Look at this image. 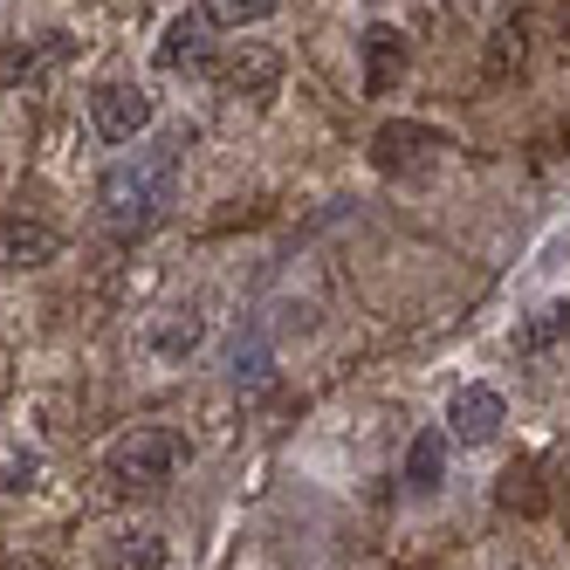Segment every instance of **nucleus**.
Instances as JSON below:
<instances>
[{"mask_svg":"<svg viewBox=\"0 0 570 570\" xmlns=\"http://www.w3.org/2000/svg\"><path fill=\"white\" fill-rule=\"evenodd\" d=\"M173 207V151H158V158H125V166H110L104 173V220L110 227H158Z\"/></svg>","mask_w":570,"mask_h":570,"instance_id":"f257e3e1","label":"nucleus"},{"mask_svg":"<svg viewBox=\"0 0 570 570\" xmlns=\"http://www.w3.org/2000/svg\"><path fill=\"white\" fill-rule=\"evenodd\" d=\"M173 468H179V433H166V426H138L110 446V481L117 488H158Z\"/></svg>","mask_w":570,"mask_h":570,"instance_id":"f03ea898","label":"nucleus"},{"mask_svg":"<svg viewBox=\"0 0 570 570\" xmlns=\"http://www.w3.org/2000/svg\"><path fill=\"white\" fill-rule=\"evenodd\" d=\"M90 125H97L110 145H131V138L151 125V97H145L138 83H104V90L90 97Z\"/></svg>","mask_w":570,"mask_h":570,"instance_id":"7ed1b4c3","label":"nucleus"},{"mask_svg":"<svg viewBox=\"0 0 570 570\" xmlns=\"http://www.w3.org/2000/svg\"><path fill=\"white\" fill-rule=\"evenodd\" d=\"M214 76H220V90H234V97H262L275 76H282V49H268V42L220 49L214 56Z\"/></svg>","mask_w":570,"mask_h":570,"instance_id":"20e7f679","label":"nucleus"},{"mask_svg":"<svg viewBox=\"0 0 570 570\" xmlns=\"http://www.w3.org/2000/svg\"><path fill=\"white\" fill-rule=\"evenodd\" d=\"M56 248H62V234L49 220H28V214L0 220V268H42Z\"/></svg>","mask_w":570,"mask_h":570,"instance_id":"39448f33","label":"nucleus"},{"mask_svg":"<svg viewBox=\"0 0 570 570\" xmlns=\"http://www.w3.org/2000/svg\"><path fill=\"white\" fill-rule=\"evenodd\" d=\"M446 426H454L461 440H495L502 433V392L488 385H461L454 405H446Z\"/></svg>","mask_w":570,"mask_h":570,"instance_id":"423d86ee","label":"nucleus"},{"mask_svg":"<svg viewBox=\"0 0 570 570\" xmlns=\"http://www.w3.org/2000/svg\"><path fill=\"white\" fill-rule=\"evenodd\" d=\"M399 76H405V35L399 28H372L364 35V90L385 97Z\"/></svg>","mask_w":570,"mask_h":570,"instance_id":"0eeeda50","label":"nucleus"},{"mask_svg":"<svg viewBox=\"0 0 570 570\" xmlns=\"http://www.w3.org/2000/svg\"><path fill=\"white\" fill-rule=\"evenodd\" d=\"M158 56H166L173 69H199V62H207V21H199V14H179V21L166 28V49H158Z\"/></svg>","mask_w":570,"mask_h":570,"instance_id":"6e6552de","label":"nucleus"},{"mask_svg":"<svg viewBox=\"0 0 570 570\" xmlns=\"http://www.w3.org/2000/svg\"><path fill=\"white\" fill-rule=\"evenodd\" d=\"M440 468H446V440H440V433H420L413 454H405V488H433Z\"/></svg>","mask_w":570,"mask_h":570,"instance_id":"1a4fd4ad","label":"nucleus"},{"mask_svg":"<svg viewBox=\"0 0 570 570\" xmlns=\"http://www.w3.org/2000/svg\"><path fill=\"white\" fill-rule=\"evenodd\" d=\"M234 385H240V392H262V385H268V337L234 344Z\"/></svg>","mask_w":570,"mask_h":570,"instance_id":"9d476101","label":"nucleus"},{"mask_svg":"<svg viewBox=\"0 0 570 570\" xmlns=\"http://www.w3.org/2000/svg\"><path fill=\"white\" fill-rule=\"evenodd\" d=\"M158 557H166V543H158L151 529H138V537H117V550H110V563H117V570H151Z\"/></svg>","mask_w":570,"mask_h":570,"instance_id":"9b49d317","label":"nucleus"},{"mask_svg":"<svg viewBox=\"0 0 570 570\" xmlns=\"http://www.w3.org/2000/svg\"><path fill=\"white\" fill-rule=\"evenodd\" d=\"M502 509H522V515H537V509H543L537 468H509V474H502Z\"/></svg>","mask_w":570,"mask_h":570,"instance_id":"f8f14e48","label":"nucleus"},{"mask_svg":"<svg viewBox=\"0 0 570 570\" xmlns=\"http://www.w3.org/2000/svg\"><path fill=\"white\" fill-rule=\"evenodd\" d=\"M522 42H529V35H522V21H502V28H495V49H488V69H495V76L522 69Z\"/></svg>","mask_w":570,"mask_h":570,"instance_id":"ddd939ff","label":"nucleus"},{"mask_svg":"<svg viewBox=\"0 0 570 570\" xmlns=\"http://www.w3.org/2000/svg\"><path fill=\"white\" fill-rule=\"evenodd\" d=\"M570 331V303H557V309H543L537 323H529V337H522V351H543V344H557Z\"/></svg>","mask_w":570,"mask_h":570,"instance_id":"4468645a","label":"nucleus"},{"mask_svg":"<svg viewBox=\"0 0 570 570\" xmlns=\"http://www.w3.org/2000/svg\"><path fill=\"white\" fill-rule=\"evenodd\" d=\"M207 14H214V21H227V28H240V21L275 14V0H207Z\"/></svg>","mask_w":570,"mask_h":570,"instance_id":"2eb2a0df","label":"nucleus"},{"mask_svg":"<svg viewBox=\"0 0 570 570\" xmlns=\"http://www.w3.org/2000/svg\"><path fill=\"white\" fill-rule=\"evenodd\" d=\"M28 76H35V49L28 42H8V49H0V90L28 83Z\"/></svg>","mask_w":570,"mask_h":570,"instance_id":"dca6fc26","label":"nucleus"},{"mask_svg":"<svg viewBox=\"0 0 570 570\" xmlns=\"http://www.w3.org/2000/svg\"><path fill=\"white\" fill-rule=\"evenodd\" d=\"M158 344H166V351H193V344H199V323H193V316H173V331L158 337Z\"/></svg>","mask_w":570,"mask_h":570,"instance_id":"f3484780","label":"nucleus"},{"mask_svg":"<svg viewBox=\"0 0 570 570\" xmlns=\"http://www.w3.org/2000/svg\"><path fill=\"white\" fill-rule=\"evenodd\" d=\"M543 151H557V158H570V117H563V125H557V131L543 138Z\"/></svg>","mask_w":570,"mask_h":570,"instance_id":"a211bd4d","label":"nucleus"},{"mask_svg":"<svg viewBox=\"0 0 570 570\" xmlns=\"http://www.w3.org/2000/svg\"><path fill=\"white\" fill-rule=\"evenodd\" d=\"M563 56H570V8H563Z\"/></svg>","mask_w":570,"mask_h":570,"instance_id":"6ab92c4d","label":"nucleus"},{"mask_svg":"<svg viewBox=\"0 0 570 570\" xmlns=\"http://www.w3.org/2000/svg\"><path fill=\"white\" fill-rule=\"evenodd\" d=\"M8 570H42V563H8Z\"/></svg>","mask_w":570,"mask_h":570,"instance_id":"aec40b11","label":"nucleus"}]
</instances>
